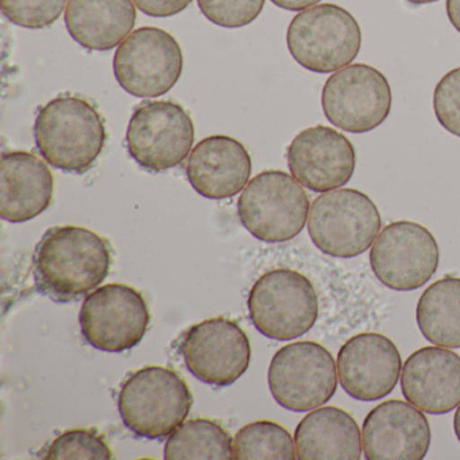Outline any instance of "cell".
Instances as JSON below:
<instances>
[{
  "mask_svg": "<svg viewBox=\"0 0 460 460\" xmlns=\"http://www.w3.org/2000/svg\"><path fill=\"white\" fill-rule=\"evenodd\" d=\"M111 262L103 236L77 226L49 228L33 255L37 290L56 303L79 301L107 279Z\"/></svg>",
  "mask_w": 460,
  "mask_h": 460,
  "instance_id": "1",
  "label": "cell"
},
{
  "mask_svg": "<svg viewBox=\"0 0 460 460\" xmlns=\"http://www.w3.org/2000/svg\"><path fill=\"white\" fill-rule=\"evenodd\" d=\"M34 141L50 165L66 173L84 174L103 152L106 126L87 99L66 93L40 109Z\"/></svg>",
  "mask_w": 460,
  "mask_h": 460,
  "instance_id": "2",
  "label": "cell"
},
{
  "mask_svg": "<svg viewBox=\"0 0 460 460\" xmlns=\"http://www.w3.org/2000/svg\"><path fill=\"white\" fill-rule=\"evenodd\" d=\"M192 403L187 382L163 366H146L131 374L118 397L126 427L150 440L172 435L187 419Z\"/></svg>",
  "mask_w": 460,
  "mask_h": 460,
  "instance_id": "3",
  "label": "cell"
},
{
  "mask_svg": "<svg viewBox=\"0 0 460 460\" xmlns=\"http://www.w3.org/2000/svg\"><path fill=\"white\" fill-rule=\"evenodd\" d=\"M287 45L296 63L314 74H331L351 64L362 48V31L338 4H317L296 15Z\"/></svg>",
  "mask_w": 460,
  "mask_h": 460,
  "instance_id": "4",
  "label": "cell"
},
{
  "mask_svg": "<svg viewBox=\"0 0 460 460\" xmlns=\"http://www.w3.org/2000/svg\"><path fill=\"white\" fill-rule=\"evenodd\" d=\"M382 227L381 214L366 193L349 188L317 196L308 217L314 246L330 257H358L370 249Z\"/></svg>",
  "mask_w": 460,
  "mask_h": 460,
  "instance_id": "5",
  "label": "cell"
},
{
  "mask_svg": "<svg viewBox=\"0 0 460 460\" xmlns=\"http://www.w3.org/2000/svg\"><path fill=\"white\" fill-rule=\"evenodd\" d=\"M309 211L308 195L300 182L281 171L255 176L238 201L242 225L252 236L268 243L296 238L305 227Z\"/></svg>",
  "mask_w": 460,
  "mask_h": 460,
  "instance_id": "6",
  "label": "cell"
},
{
  "mask_svg": "<svg viewBox=\"0 0 460 460\" xmlns=\"http://www.w3.org/2000/svg\"><path fill=\"white\" fill-rule=\"evenodd\" d=\"M250 319L263 336L292 341L305 335L319 317V298L312 282L295 270L263 274L250 292Z\"/></svg>",
  "mask_w": 460,
  "mask_h": 460,
  "instance_id": "7",
  "label": "cell"
},
{
  "mask_svg": "<svg viewBox=\"0 0 460 460\" xmlns=\"http://www.w3.org/2000/svg\"><path fill=\"white\" fill-rule=\"evenodd\" d=\"M271 395L282 408L308 411L327 403L338 389L332 354L316 341H296L276 352L268 374Z\"/></svg>",
  "mask_w": 460,
  "mask_h": 460,
  "instance_id": "8",
  "label": "cell"
},
{
  "mask_svg": "<svg viewBox=\"0 0 460 460\" xmlns=\"http://www.w3.org/2000/svg\"><path fill=\"white\" fill-rule=\"evenodd\" d=\"M193 142L195 125L190 114L171 101L145 102L137 107L126 133L128 155L153 173L180 165Z\"/></svg>",
  "mask_w": 460,
  "mask_h": 460,
  "instance_id": "9",
  "label": "cell"
},
{
  "mask_svg": "<svg viewBox=\"0 0 460 460\" xmlns=\"http://www.w3.org/2000/svg\"><path fill=\"white\" fill-rule=\"evenodd\" d=\"M392 88L386 76L366 64H351L325 82L322 107L331 125L351 134L370 133L392 111Z\"/></svg>",
  "mask_w": 460,
  "mask_h": 460,
  "instance_id": "10",
  "label": "cell"
},
{
  "mask_svg": "<svg viewBox=\"0 0 460 460\" xmlns=\"http://www.w3.org/2000/svg\"><path fill=\"white\" fill-rule=\"evenodd\" d=\"M184 68L181 48L163 29L133 31L114 58V74L120 87L136 98L152 99L168 93Z\"/></svg>",
  "mask_w": 460,
  "mask_h": 460,
  "instance_id": "11",
  "label": "cell"
},
{
  "mask_svg": "<svg viewBox=\"0 0 460 460\" xmlns=\"http://www.w3.org/2000/svg\"><path fill=\"white\" fill-rule=\"evenodd\" d=\"M440 252L435 236L419 223H390L370 250L371 270L395 292L424 287L438 270Z\"/></svg>",
  "mask_w": 460,
  "mask_h": 460,
  "instance_id": "12",
  "label": "cell"
},
{
  "mask_svg": "<svg viewBox=\"0 0 460 460\" xmlns=\"http://www.w3.org/2000/svg\"><path fill=\"white\" fill-rule=\"evenodd\" d=\"M150 312L141 292L123 284L98 288L80 311L83 336L93 349L122 352L138 346L146 333Z\"/></svg>",
  "mask_w": 460,
  "mask_h": 460,
  "instance_id": "13",
  "label": "cell"
},
{
  "mask_svg": "<svg viewBox=\"0 0 460 460\" xmlns=\"http://www.w3.org/2000/svg\"><path fill=\"white\" fill-rule=\"evenodd\" d=\"M188 370L204 384L226 387L250 366L249 336L233 320L214 317L192 325L180 344Z\"/></svg>",
  "mask_w": 460,
  "mask_h": 460,
  "instance_id": "14",
  "label": "cell"
},
{
  "mask_svg": "<svg viewBox=\"0 0 460 460\" xmlns=\"http://www.w3.org/2000/svg\"><path fill=\"white\" fill-rule=\"evenodd\" d=\"M287 157L292 176L317 193L344 187L357 166L354 145L327 126H314L298 133L288 147Z\"/></svg>",
  "mask_w": 460,
  "mask_h": 460,
  "instance_id": "15",
  "label": "cell"
},
{
  "mask_svg": "<svg viewBox=\"0 0 460 460\" xmlns=\"http://www.w3.org/2000/svg\"><path fill=\"white\" fill-rule=\"evenodd\" d=\"M339 381L358 401H376L389 395L401 378L402 360L397 346L381 333L352 336L338 352Z\"/></svg>",
  "mask_w": 460,
  "mask_h": 460,
  "instance_id": "16",
  "label": "cell"
},
{
  "mask_svg": "<svg viewBox=\"0 0 460 460\" xmlns=\"http://www.w3.org/2000/svg\"><path fill=\"white\" fill-rule=\"evenodd\" d=\"M362 446L367 460H421L430 446L427 417L405 401L379 403L366 416Z\"/></svg>",
  "mask_w": 460,
  "mask_h": 460,
  "instance_id": "17",
  "label": "cell"
},
{
  "mask_svg": "<svg viewBox=\"0 0 460 460\" xmlns=\"http://www.w3.org/2000/svg\"><path fill=\"white\" fill-rule=\"evenodd\" d=\"M403 397L420 411L446 414L460 403V357L444 347L417 349L401 371Z\"/></svg>",
  "mask_w": 460,
  "mask_h": 460,
  "instance_id": "18",
  "label": "cell"
},
{
  "mask_svg": "<svg viewBox=\"0 0 460 460\" xmlns=\"http://www.w3.org/2000/svg\"><path fill=\"white\" fill-rule=\"evenodd\" d=\"M246 147L226 136H212L196 145L187 164L193 190L207 199L222 200L238 195L252 174Z\"/></svg>",
  "mask_w": 460,
  "mask_h": 460,
  "instance_id": "19",
  "label": "cell"
},
{
  "mask_svg": "<svg viewBox=\"0 0 460 460\" xmlns=\"http://www.w3.org/2000/svg\"><path fill=\"white\" fill-rule=\"evenodd\" d=\"M55 179L49 166L29 152H6L0 158V217L23 223L47 211Z\"/></svg>",
  "mask_w": 460,
  "mask_h": 460,
  "instance_id": "20",
  "label": "cell"
},
{
  "mask_svg": "<svg viewBox=\"0 0 460 460\" xmlns=\"http://www.w3.org/2000/svg\"><path fill=\"white\" fill-rule=\"evenodd\" d=\"M295 446L300 460H359L363 447L359 425L336 406L309 411L296 428Z\"/></svg>",
  "mask_w": 460,
  "mask_h": 460,
  "instance_id": "21",
  "label": "cell"
},
{
  "mask_svg": "<svg viewBox=\"0 0 460 460\" xmlns=\"http://www.w3.org/2000/svg\"><path fill=\"white\" fill-rule=\"evenodd\" d=\"M133 0H69L66 25L72 39L88 50L119 47L136 26Z\"/></svg>",
  "mask_w": 460,
  "mask_h": 460,
  "instance_id": "22",
  "label": "cell"
},
{
  "mask_svg": "<svg viewBox=\"0 0 460 460\" xmlns=\"http://www.w3.org/2000/svg\"><path fill=\"white\" fill-rule=\"evenodd\" d=\"M416 322L430 343L460 349V279L447 277L428 287L417 303Z\"/></svg>",
  "mask_w": 460,
  "mask_h": 460,
  "instance_id": "23",
  "label": "cell"
},
{
  "mask_svg": "<svg viewBox=\"0 0 460 460\" xmlns=\"http://www.w3.org/2000/svg\"><path fill=\"white\" fill-rule=\"evenodd\" d=\"M164 457L166 460L234 459L233 438L214 420H190L169 436Z\"/></svg>",
  "mask_w": 460,
  "mask_h": 460,
  "instance_id": "24",
  "label": "cell"
},
{
  "mask_svg": "<svg viewBox=\"0 0 460 460\" xmlns=\"http://www.w3.org/2000/svg\"><path fill=\"white\" fill-rule=\"evenodd\" d=\"M235 460H295L297 459L295 440L277 422L261 420L244 425L234 441Z\"/></svg>",
  "mask_w": 460,
  "mask_h": 460,
  "instance_id": "25",
  "label": "cell"
},
{
  "mask_svg": "<svg viewBox=\"0 0 460 460\" xmlns=\"http://www.w3.org/2000/svg\"><path fill=\"white\" fill-rule=\"evenodd\" d=\"M45 460H110L111 448L96 429H71L61 433L41 455Z\"/></svg>",
  "mask_w": 460,
  "mask_h": 460,
  "instance_id": "26",
  "label": "cell"
},
{
  "mask_svg": "<svg viewBox=\"0 0 460 460\" xmlns=\"http://www.w3.org/2000/svg\"><path fill=\"white\" fill-rule=\"evenodd\" d=\"M66 0H2L4 17L26 29H44L63 14Z\"/></svg>",
  "mask_w": 460,
  "mask_h": 460,
  "instance_id": "27",
  "label": "cell"
},
{
  "mask_svg": "<svg viewBox=\"0 0 460 460\" xmlns=\"http://www.w3.org/2000/svg\"><path fill=\"white\" fill-rule=\"evenodd\" d=\"M207 20L220 28L238 29L254 22L265 6V0H198Z\"/></svg>",
  "mask_w": 460,
  "mask_h": 460,
  "instance_id": "28",
  "label": "cell"
},
{
  "mask_svg": "<svg viewBox=\"0 0 460 460\" xmlns=\"http://www.w3.org/2000/svg\"><path fill=\"white\" fill-rule=\"evenodd\" d=\"M433 111L441 128L460 137V66L444 75L436 85Z\"/></svg>",
  "mask_w": 460,
  "mask_h": 460,
  "instance_id": "29",
  "label": "cell"
},
{
  "mask_svg": "<svg viewBox=\"0 0 460 460\" xmlns=\"http://www.w3.org/2000/svg\"><path fill=\"white\" fill-rule=\"evenodd\" d=\"M144 14L153 18H166L184 12L192 0H133Z\"/></svg>",
  "mask_w": 460,
  "mask_h": 460,
  "instance_id": "30",
  "label": "cell"
},
{
  "mask_svg": "<svg viewBox=\"0 0 460 460\" xmlns=\"http://www.w3.org/2000/svg\"><path fill=\"white\" fill-rule=\"evenodd\" d=\"M320 2L322 0H271V4H276L279 9L288 10V12H304Z\"/></svg>",
  "mask_w": 460,
  "mask_h": 460,
  "instance_id": "31",
  "label": "cell"
},
{
  "mask_svg": "<svg viewBox=\"0 0 460 460\" xmlns=\"http://www.w3.org/2000/svg\"><path fill=\"white\" fill-rule=\"evenodd\" d=\"M446 9L449 22L460 33V0H447Z\"/></svg>",
  "mask_w": 460,
  "mask_h": 460,
  "instance_id": "32",
  "label": "cell"
},
{
  "mask_svg": "<svg viewBox=\"0 0 460 460\" xmlns=\"http://www.w3.org/2000/svg\"><path fill=\"white\" fill-rule=\"evenodd\" d=\"M454 429L455 435H456L457 440H459L460 443V405L459 408L456 409V411H455Z\"/></svg>",
  "mask_w": 460,
  "mask_h": 460,
  "instance_id": "33",
  "label": "cell"
},
{
  "mask_svg": "<svg viewBox=\"0 0 460 460\" xmlns=\"http://www.w3.org/2000/svg\"><path fill=\"white\" fill-rule=\"evenodd\" d=\"M409 4H416V6H421V4H429L438 2V0H406Z\"/></svg>",
  "mask_w": 460,
  "mask_h": 460,
  "instance_id": "34",
  "label": "cell"
}]
</instances>
